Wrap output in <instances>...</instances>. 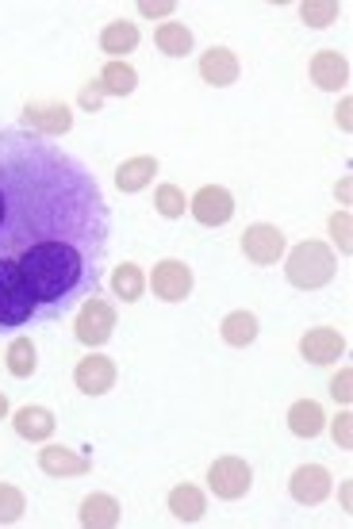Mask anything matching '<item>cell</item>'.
<instances>
[{"instance_id":"obj_1","label":"cell","mask_w":353,"mask_h":529,"mask_svg":"<svg viewBox=\"0 0 353 529\" xmlns=\"http://www.w3.org/2000/svg\"><path fill=\"white\" fill-rule=\"evenodd\" d=\"M112 211L85 161L24 127H0V257L43 242L108 250Z\"/></svg>"},{"instance_id":"obj_2","label":"cell","mask_w":353,"mask_h":529,"mask_svg":"<svg viewBox=\"0 0 353 529\" xmlns=\"http://www.w3.org/2000/svg\"><path fill=\"white\" fill-rule=\"evenodd\" d=\"M104 253L108 250H89L73 242H43L20 253L39 319H62L66 311L93 296L104 276Z\"/></svg>"},{"instance_id":"obj_3","label":"cell","mask_w":353,"mask_h":529,"mask_svg":"<svg viewBox=\"0 0 353 529\" xmlns=\"http://www.w3.org/2000/svg\"><path fill=\"white\" fill-rule=\"evenodd\" d=\"M35 319H39V307H35L20 257H0V334L31 326Z\"/></svg>"},{"instance_id":"obj_4","label":"cell","mask_w":353,"mask_h":529,"mask_svg":"<svg viewBox=\"0 0 353 529\" xmlns=\"http://www.w3.org/2000/svg\"><path fill=\"white\" fill-rule=\"evenodd\" d=\"M334 253L323 246V242H300L296 250L288 253V265H284V273H288V284L292 288H304V292H315V288H323L334 280Z\"/></svg>"},{"instance_id":"obj_5","label":"cell","mask_w":353,"mask_h":529,"mask_svg":"<svg viewBox=\"0 0 353 529\" xmlns=\"http://www.w3.org/2000/svg\"><path fill=\"white\" fill-rule=\"evenodd\" d=\"M73 334H77V342L96 349V345H104L112 334H116V303L104 296H89L81 303V311H77V326H73Z\"/></svg>"},{"instance_id":"obj_6","label":"cell","mask_w":353,"mask_h":529,"mask_svg":"<svg viewBox=\"0 0 353 529\" xmlns=\"http://www.w3.org/2000/svg\"><path fill=\"white\" fill-rule=\"evenodd\" d=\"M189 211L196 215L200 227H223V223H231V215H235V196H231L223 184H204V188L189 200Z\"/></svg>"},{"instance_id":"obj_7","label":"cell","mask_w":353,"mask_h":529,"mask_svg":"<svg viewBox=\"0 0 353 529\" xmlns=\"http://www.w3.org/2000/svg\"><path fill=\"white\" fill-rule=\"evenodd\" d=\"M208 483H212V491L219 499H242L246 491H250V483H254V472H250V464L238 457H219L208 468Z\"/></svg>"},{"instance_id":"obj_8","label":"cell","mask_w":353,"mask_h":529,"mask_svg":"<svg viewBox=\"0 0 353 529\" xmlns=\"http://www.w3.org/2000/svg\"><path fill=\"white\" fill-rule=\"evenodd\" d=\"M150 288H154V296L165 299V303H181V299H189V292H192V269L185 261H177V257H165L162 265H154Z\"/></svg>"},{"instance_id":"obj_9","label":"cell","mask_w":353,"mask_h":529,"mask_svg":"<svg viewBox=\"0 0 353 529\" xmlns=\"http://www.w3.org/2000/svg\"><path fill=\"white\" fill-rule=\"evenodd\" d=\"M116 361L112 357H104V353H89V357H81L77 368H73V384L85 391V395H108V391L116 388Z\"/></svg>"},{"instance_id":"obj_10","label":"cell","mask_w":353,"mask_h":529,"mask_svg":"<svg viewBox=\"0 0 353 529\" xmlns=\"http://www.w3.org/2000/svg\"><path fill=\"white\" fill-rule=\"evenodd\" d=\"M242 253L254 265H277L284 257V230L273 227V223H254L242 234Z\"/></svg>"},{"instance_id":"obj_11","label":"cell","mask_w":353,"mask_h":529,"mask_svg":"<svg viewBox=\"0 0 353 529\" xmlns=\"http://www.w3.org/2000/svg\"><path fill=\"white\" fill-rule=\"evenodd\" d=\"M24 127L31 131V135L62 138L73 127V112L66 108V104H27Z\"/></svg>"},{"instance_id":"obj_12","label":"cell","mask_w":353,"mask_h":529,"mask_svg":"<svg viewBox=\"0 0 353 529\" xmlns=\"http://www.w3.org/2000/svg\"><path fill=\"white\" fill-rule=\"evenodd\" d=\"M292 499L300 506H315L323 503L330 495V472L323 464H300L296 472H292Z\"/></svg>"},{"instance_id":"obj_13","label":"cell","mask_w":353,"mask_h":529,"mask_svg":"<svg viewBox=\"0 0 353 529\" xmlns=\"http://www.w3.org/2000/svg\"><path fill=\"white\" fill-rule=\"evenodd\" d=\"M300 353H304L311 365H334L342 353H346V338L330 326H315L300 338Z\"/></svg>"},{"instance_id":"obj_14","label":"cell","mask_w":353,"mask_h":529,"mask_svg":"<svg viewBox=\"0 0 353 529\" xmlns=\"http://www.w3.org/2000/svg\"><path fill=\"white\" fill-rule=\"evenodd\" d=\"M242 66H238L235 50H227V46H212V50H204V58H200V77L215 85V89H227V85H235Z\"/></svg>"},{"instance_id":"obj_15","label":"cell","mask_w":353,"mask_h":529,"mask_svg":"<svg viewBox=\"0 0 353 529\" xmlns=\"http://www.w3.org/2000/svg\"><path fill=\"white\" fill-rule=\"evenodd\" d=\"M311 81L327 92L346 89V85H350V62H346L338 50H319V54L311 58Z\"/></svg>"},{"instance_id":"obj_16","label":"cell","mask_w":353,"mask_h":529,"mask_svg":"<svg viewBox=\"0 0 353 529\" xmlns=\"http://www.w3.org/2000/svg\"><path fill=\"white\" fill-rule=\"evenodd\" d=\"M39 468L47 476H89L93 472V460L73 453L66 445H47V449H39Z\"/></svg>"},{"instance_id":"obj_17","label":"cell","mask_w":353,"mask_h":529,"mask_svg":"<svg viewBox=\"0 0 353 529\" xmlns=\"http://www.w3.org/2000/svg\"><path fill=\"white\" fill-rule=\"evenodd\" d=\"M154 173H158V158H150V154L127 158L116 169V188L119 192H142L146 184L154 181Z\"/></svg>"},{"instance_id":"obj_18","label":"cell","mask_w":353,"mask_h":529,"mask_svg":"<svg viewBox=\"0 0 353 529\" xmlns=\"http://www.w3.org/2000/svg\"><path fill=\"white\" fill-rule=\"evenodd\" d=\"M135 46H139V27L135 23L116 20L100 31V50L112 54V62H123V54H131Z\"/></svg>"},{"instance_id":"obj_19","label":"cell","mask_w":353,"mask_h":529,"mask_svg":"<svg viewBox=\"0 0 353 529\" xmlns=\"http://www.w3.org/2000/svg\"><path fill=\"white\" fill-rule=\"evenodd\" d=\"M323 426H327V414H323V407H319L315 399H300V403H292V411H288V430H292L296 437L323 434Z\"/></svg>"},{"instance_id":"obj_20","label":"cell","mask_w":353,"mask_h":529,"mask_svg":"<svg viewBox=\"0 0 353 529\" xmlns=\"http://www.w3.org/2000/svg\"><path fill=\"white\" fill-rule=\"evenodd\" d=\"M16 434L27 437V441H47L54 434V414L47 407H20L16 418H12Z\"/></svg>"},{"instance_id":"obj_21","label":"cell","mask_w":353,"mask_h":529,"mask_svg":"<svg viewBox=\"0 0 353 529\" xmlns=\"http://www.w3.org/2000/svg\"><path fill=\"white\" fill-rule=\"evenodd\" d=\"M81 526L85 529L119 526V503L112 495H89V499L81 503Z\"/></svg>"},{"instance_id":"obj_22","label":"cell","mask_w":353,"mask_h":529,"mask_svg":"<svg viewBox=\"0 0 353 529\" xmlns=\"http://www.w3.org/2000/svg\"><path fill=\"white\" fill-rule=\"evenodd\" d=\"M169 510H173V518H181V522H200L204 518V491L200 487H192V483H181V487H173L169 491Z\"/></svg>"},{"instance_id":"obj_23","label":"cell","mask_w":353,"mask_h":529,"mask_svg":"<svg viewBox=\"0 0 353 529\" xmlns=\"http://www.w3.org/2000/svg\"><path fill=\"white\" fill-rule=\"evenodd\" d=\"M219 334H223V342L242 349V345H250L258 338V315L254 311H231L223 326H219Z\"/></svg>"},{"instance_id":"obj_24","label":"cell","mask_w":353,"mask_h":529,"mask_svg":"<svg viewBox=\"0 0 353 529\" xmlns=\"http://www.w3.org/2000/svg\"><path fill=\"white\" fill-rule=\"evenodd\" d=\"M139 85V73L135 66H127V62H108V66L100 69V89L104 96H131Z\"/></svg>"},{"instance_id":"obj_25","label":"cell","mask_w":353,"mask_h":529,"mask_svg":"<svg viewBox=\"0 0 353 529\" xmlns=\"http://www.w3.org/2000/svg\"><path fill=\"white\" fill-rule=\"evenodd\" d=\"M112 292H116L123 303H139L142 292H146V276L135 261H123L116 265V273H112Z\"/></svg>"},{"instance_id":"obj_26","label":"cell","mask_w":353,"mask_h":529,"mask_svg":"<svg viewBox=\"0 0 353 529\" xmlns=\"http://www.w3.org/2000/svg\"><path fill=\"white\" fill-rule=\"evenodd\" d=\"M154 43H158V50L169 54V58H185V54H192V31L185 23H162V27L154 31Z\"/></svg>"},{"instance_id":"obj_27","label":"cell","mask_w":353,"mask_h":529,"mask_svg":"<svg viewBox=\"0 0 353 529\" xmlns=\"http://www.w3.org/2000/svg\"><path fill=\"white\" fill-rule=\"evenodd\" d=\"M35 368H39L35 342H31V338H16V342L8 345V372H12L16 380H27V376H35Z\"/></svg>"},{"instance_id":"obj_28","label":"cell","mask_w":353,"mask_h":529,"mask_svg":"<svg viewBox=\"0 0 353 529\" xmlns=\"http://www.w3.org/2000/svg\"><path fill=\"white\" fill-rule=\"evenodd\" d=\"M154 207H158V215H162V219H181V215H185V207H189V200H185V192H181L177 184H158V192H154Z\"/></svg>"},{"instance_id":"obj_29","label":"cell","mask_w":353,"mask_h":529,"mask_svg":"<svg viewBox=\"0 0 353 529\" xmlns=\"http://www.w3.org/2000/svg\"><path fill=\"white\" fill-rule=\"evenodd\" d=\"M27 510V499L20 487H12V483H0V526H12V522H20Z\"/></svg>"},{"instance_id":"obj_30","label":"cell","mask_w":353,"mask_h":529,"mask_svg":"<svg viewBox=\"0 0 353 529\" xmlns=\"http://www.w3.org/2000/svg\"><path fill=\"white\" fill-rule=\"evenodd\" d=\"M338 12H342V8H338V4H319V0H307L304 8H300V16H304V23L307 27H330V23L338 20Z\"/></svg>"},{"instance_id":"obj_31","label":"cell","mask_w":353,"mask_h":529,"mask_svg":"<svg viewBox=\"0 0 353 529\" xmlns=\"http://www.w3.org/2000/svg\"><path fill=\"white\" fill-rule=\"evenodd\" d=\"M330 234H334V242H338V250L350 253V215L346 211H338L334 219H330Z\"/></svg>"},{"instance_id":"obj_32","label":"cell","mask_w":353,"mask_h":529,"mask_svg":"<svg viewBox=\"0 0 353 529\" xmlns=\"http://www.w3.org/2000/svg\"><path fill=\"white\" fill-rule=\"evenodd\" d=\"M350 380H353V372L350 368H342V372H338V376H334V384H330V395H334V399H338V403H350Z\"/></svg>"},{"instance_id":"obj_33","label":"cell","mask_w":353,"mask_h":529,"mask_svg":"<svg viewBox=\"0 0 353 529\" xmlns=\"http://www.w3.org/2000/svg\"><path fill=\"white\" fill-rule=\"evenodd\" d=\"M334 441H338V449H350V441H353V434H350V414L342 411L338 418H334Z\"/></svg>"},{"instance_id":"obj_34","label":"cell","mask_w":353,"mask_h":529,"mask_svg":"<svg viewBox=\"0 0 353 529\" xmlns=\"http://www.w3.org/2000/svg\"><path fill=\"white\" fill-rule=\"evenodd\" d=\"M100 100H104L100 81H93V85H85V89H81V108H85V112H96V108H100Z\"/></svg>"},{"instance_id":"obj_35","label":"cell","mask_w":353,"mask_h":529,"mask_svg":"<svg viewBox=\"0 0 353 529\" xmlns=\"http://www.w3.org/2000/svg\"><path fill=\"white\" fill-rule=\"evenodd\" d=\"M173 8H177V4H169V0H158V4H154V0H142L139 4L142 16H173Z\"/></svg>"},{"instance_id":"obj_36","label":"cell","mask_w":353,"mask_h":529,"mask_svg":"<svg viewBox=\"0 0 353 529\" xmlns=\"http://www.w3.org/2000/svg\"><path fill=\"white\" fill-rule=\"evenodd\" d=\"M338 123H342V131H350V100H342V108H338Z\"/></svg>"},{"instance_id":"obj_37","label":"cell","mask_w":353,"mask_h":529,"mask_svg":"<svg viewBox=\"0 0 353 529\" xmlns=\"http://www.w3.org/2000/svg\"><path fill=\"white\" fill-rule=\"evenodd\" d=\"M0 418H8V399L0 395Z\"/></svg>"}]
</instances>
